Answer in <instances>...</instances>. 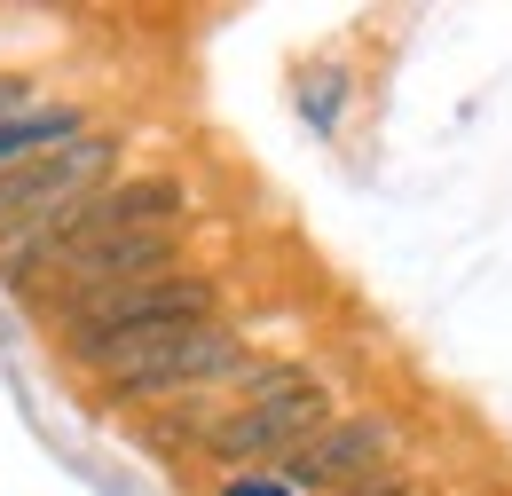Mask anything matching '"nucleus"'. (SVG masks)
I'll list each match as a JSON object with an SVG mask.
<instances>
[{"mask_svg":"<svg viewBox=\"0 0 512 496\" xmlns=\"http://www.w3.org/2000/svg\"><path fill=\"white\" fill-rule=\"evenodd\" d=\"M190 323H213V284L190 276V268H174V276H158V284L111 292L103 308L71 315L64 323V355L79 371L111 378V371H127L142 347H158L166 331H190Z\"/></svg>","mask_w":512,"mask_h":496,"instance_id":"nucleus-1","label":"nucleus"},{"mask_svg":"<svg viewBox=\"0 0 512 496\" xmlns=\"http://www.w3.org/2000/svg\"><path fill=\"white\" fill-rule=\"evenodd\" d=\"M323 426H331V394L300 371V378H284V386H260L253 402H237L229 418H213L205 426V457L213 465H284Z\"/></svg>","mask_w":512,"mask_h":496,"instance_id":"nucleus-2","label":"nucleus"},{"mask_svg":"<svg viewBox=\"0 0 512 496\" xmlns=\"http://www.w3.org/2000/svg\"><path fill=\"white\" fill-rule=\"evenodd\" d=\"M103 182H119V134H79L64 150H40V158L8 166L0 174V252L24 229H40L56 205H71V197H87Z\"/></svg>","mask_w":512,"mask_h":496,"instance_id":"nucleus-3","label":"nucleus"},{"mask_svg":"<svg viewBox=\"0 0 512 496\" xmlns=\"http://www.w3.org/2000/svg\"><path fill=\"white\" fill-rule=\"evenodd\" d=\"M174 260H182V229H134V237H103V245H87V252H71V260H56V284H48L40 300L56 308V323H71V315L103 308L111 292H134V284L174 276Z\"/></svg>","mask_w":512,"mask_h":496,"instance_id":"nucleus-4","label":"nucleus"},{"mask_svg":"<svg viewBox=\"0 0 512 496\" xmlns=\"http://www.w3.org/2000/svg\"><path fill=\"white\" fill-rule=\"evenodd\" d=\"M245 371V347L221 331V323H190V331H166L158 347H142L127 371H111V402L134 410V402H174V394H205L221 378Z\"/></svg>","mask_w":512,"mask_h":496,"instance_id":"nucleus-5","label":"nucleus"},{"mask_svg":"<svg viewBox=\"0 0 512 496\" xmlns=\"http://www.w3.org/2000/svg\"><path fill=\"white\" fill-rule=\"evenodd\" d=\"M386 449H394V434L379 418H347V426H323L300 457H284L276 481L284 489H355V481H379Z\"/></svg>","mask_w":512,"mask_h":496,"instance_id":"nucleus-6","label":"nucleus"},{"mask_svg":"<svg viewBox=\"0 0 512 496\" xmlns=\"http://www.w3.org/2000/svg\"><path fill=\"white\" fill-rule=\"evenodd\" d=\"M79 134H87V119H79L71 103H32L24 119L0 126V174L24 166V158H40V150H64V142H79Z\"/></svg>","mask_w":512,"mask_h":496,"instance_id":"nucleus-7","label":"nucleus"},{"mask_svg":"<svg viewBox=\"0 0 512 496\" xmlns=\"http://www.w3.org/2000/svg\"><path fill=\"white\" fill-rule=\"evenodd\" d=\"M24 103H32V79H24V71H0V126L24 119Z\"/></svg>","mask_w":512,"mask_h":496,"instance_id":"nucleus-8","label":"nucleus"},{"mask_svg":"<svg viewBox=\"0 0 512 496\" xmlns=\"http://www.w3.org/2000/svg\"><path fill=\"white\" fill-rule=\"evenodd\" d=\"M339 496H418L402 473H379V481H355V489H339Z\"/></svg>","mask_w":512,"mask_h":496,"instance_id":"nucleus-9","label":"nucleus"},{"mask_svg":"<svg viewBox=\"0 0 512 496\" xmlns=\"http://www.w3.org/2000/svg\"><path fill=\"white\" fill-rule=\"evenodd\" d=\"M221 496H292V489H284V481H229Z\"/></svg>","mask_w":512,"mask_h":496,"instance_id":"nucleus-10","label":"nucleus"}]
</instances>
